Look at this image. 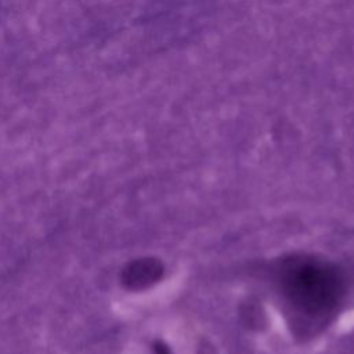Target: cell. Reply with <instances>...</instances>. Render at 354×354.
Segmentation results:
<instances>
[{
	"instance_id": "obj_1",
	"label": "cell",
	"mask_w": 354,
	"mask_h": 354,
	"mask_svg": "<svg viewBox=\"0 0 354 354\" xmlns=\"http://www.w3.org/2000/svg\"><path fill=\"white\" fill-rule=\"evenodd\" d=\"M278 283L293 311L311 321L330 317L346 293L343 272L314 257H290L278 268Z\"/></svg>"
},
{
	"instance_id": "obj_2",
	"label": "cell",
	"mask_w": 354,
	"mask_h": 354,
	"mask_svg": "<svg viewBox=\"0 0 354 354\" xmlns=\"http://www.w3.org/2000/svg\"><path fill=\"white\" fill-rule=\"evenodd\" d=\"M162 274V266L152 259L131 263L123 272V281L130 288H142L155 282Z\"/></svg>"
}]
</instances>
